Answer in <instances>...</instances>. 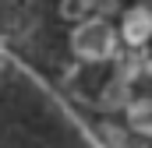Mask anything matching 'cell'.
<instances>
[{
	"instance_id": "cell-1",
	"label": "cell",
	"mask_w": 152,
	"mask_h": 148,
	"mask_svg": "<svg viewBox=\"0 0 152 148\" xmlns=\"http://www.w3.org/2000/svg\"><path fill=\"white\" fill-rule=\"evenodd\" d=\"M71 49L88 64H103L120 57V32L106 18H88L71 28Z\"/></svg>"
},
{
	"instance_id": "cell-4",
	"label": "cell",
	"mask_w": 152,
	"mask_h": 148,
	"mask_svg": "<svg viewBox=\"0 0 152 148\" xmlns=\"http://www.w3.org/2000/svg\"><path fill=\"white\" fill-rule=\"evenodd\" d=\"M149 71H152V60L145 57V49H127L117 57V78H124V81L145 78Z\"/></svg>"
},
{
	"instance_id": "cell-8",
	"label": "cell",
	"mask_w": 152,
	"mask_h": 148,
	"mask_svg": "<svg viewBox=\"0 0 152 148\" xmlns=\"http://www.w3.org/2000/svg\"><path fill=\"white\" fill-rule=\"evenodd\" d=\"M103 131H106V138H110V145H113V148H124V145H127V138H124L120 127H103Z\"/></svg>"
},
{
	"instance_id": "cell-6",
	"label": "cell",
	"mask_w": 152,
	"mask_h": 148,
	"mask_svg": "<svg viewBox=\"0 0 152 148\" xmlns=\"http://www.w3.org/2000/svg\"><path fill=\"white\" fill-rule=\"evenodd\" d=\"M60 18H67V21H88V18H96L92 14V0H60Z\"/></svg>"
},
{
	"instance_id": "cell-7",
	"label": "cell",
	"mask_w": 152,
	"mask_h": 148,
	"mask_svg": "<svg viewBox=\"0 0 152 148\" xmlns=\"http://www.w3.org/2000/svg\"><path fill=\"white\" fill-rule=\"evenodd\" d=\"M120 11V0H92V14L96 18H113Z\"/></svg>"
},
{
	"instance_id": "cell-5",
	"label": "cell",
	"mask_w": 152,
	"mask_h": 148,
	"mask_svg": "<svg viewBox=\"0 0 152 148\" xmlns=\"http://www.w3.org/2000/svg\"><path fill=\"white\" fill-rule=\"evenodd\" d=\"M127 123H131L134 134L152 138V95H142V99L131 102V110H127Z\"/></svg>"
},
{
	"instance_id": "cell-3",
	"label": "cell",
	"mask_w": 152,
	"mask_h": 148,
	"mask_svg": "<svg viewBox=\"0 0 152 148\" xmlns=\"http://www.w3.org/2000/svg\"><path fill=\"white\" fill-rule=\"evenodd\" d=\"M99 102H103L106 110H131V102H134V95H131V81H124V78L113 74V78L103 85Z\"/></svg>"
},
{
	"instance_id": "cell-9",
	"label": "cell",
	"mask_w": 152,
	"mask_h": 148,
	"mask_svg": "<svg viewBox=\"0 0 152 148\" xmlns=\"http://www.w3.org/2000/svg\"><path fill=\"white\" fill-rule=\"evenodd\" d=\"M142 7H145V11H152V0H142Z\"/></svg>"
},
{
	"instance_id": "cell-2",
	"label": "cell",
	"mask_w": 152,
	"mask_h": 148,
	"mask_svg": "<svg viewBox=\"0 0 152 148\" xmlns=\"http://www.w3.org/2000/svg\"><path fill=\"white\" fill-rule=\"evenodd\" d=\"M120 39L131 49H142L152 39V11H145L142 4L131 7V11H124V18H120Z\"/></svg>"
}]
</instances>
